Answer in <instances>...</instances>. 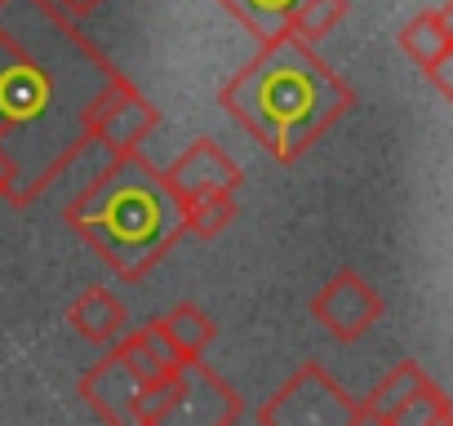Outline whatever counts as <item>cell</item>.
I'll use <instances>...</instances> for the list:
<instances>
[{
    "label": "cell",
    "instance_id": "cell-13",
    "mask_svg": "<svg viewBox=\"0 0 453 426\" xmlns=\"http://www.w3.org/2000/svg\"><path fill=\"white\" fill-rule=\"evenodd\" d=\"M232 223H236V195H200L182 204V236L218 240Z\"/></svg>",
    "mask_w": 453,
    "mask_h": 426
},
{
    "label": "cell",
    "instance_id": "cell-17",
    "mask_svg": "<svg viewBox=\"0 0 453 426\" xmlns=\"http://www.w3.org/2000/svg\"><path fill=\"white\" fill-rule=\"evenodd\" d=\"M54 5H58V10H67L72 19H89V14L103 5V0H54Z\"/></svg>",
    "mask_w": 453,
    "mask_h": 426
},
{
    "label": "cell",
    "instance_id": "cell-2",
    "mask_svg": "<svg viewBox=\"0 0 453 426\" xmlns=\"http://www.w3.org/2000/svg\"><path fill=\"white\" fill-rule=\"evenodd\" d=\"M218 103L272 160L294 164L356 107V89L311 41L285 32L218 89Z\"/></svg>",
    "mask_w": 453,
    "mask_h": 426
},
{
    "label": "cell",
    "instance_id": "cell-14",
    "mask_svg": "<svg viewBox=\"0 0 453 426\" xmlns=\"http://www.w3.org/2000/svg\"><path fill=\"white\" fill-rule=\"evenodd\" d=\"M347 19V0H303V5L294 10V23L289 32H298L303 41H325L338 23Z\"/></svg>",
    "mask_w": 453,
    "mask_h": 426
},
{
    "label": "cell",
    "instance_id": "cell-8",
    "mask_svg": "<svg viewBox=\"0 0 453 426\" xmlns=\"http://www.w3.org/2000/svg\"><path fill=\"white\" fill-rule=\"evenodd\" d=\"M67 324H72V333L85 338L89 346H111V342L129 329V311H125V302H120L111 289L94 285V289H85V293L72 298Z\"/></svg>",
    "mask_w": 453,
    "mask_h": 426
},
{
    "label": "cell",
    "instance_id": "cell-5",
    "mask_svg": "<svg viewBox=\"0 0 453 426\" xmlns=\"http://www.w3.org/2000/svg\"><path fill=\"white\" fill-rule=\"evenodd\" d=\"M263 426H351L360 422L356 399L311 360L303 364L285 386L272 391V399L258 408Z\"/></svg>",
    "mask_w": 453,
    "mask_h": 426
},
{
    "label": "cell",
    "instance_id": "cell-3",
    "mask_svg": "<svg viewBox=\"0 0 453 426\" xmlns=\"http://www.w3.org/2000/svg\"><path fill=\"white\" fill-rule=\"evenodd\" d=\"M63 218L120 280H142L182 240V200L142 151L107 160L67 200Z\"/></svg>",
    "mask_w": 453,
    "mask_h": 426
},
{
    "label": "cell",
    "instance_id": "cell-19",
    "mask_svg": "<svg viewBox=\"0 0 453 426\" xmlns=\"http://www.w3.org/2000/svg\"><path fill=\"white\" fill-rule=\"evenodd\" d=\"M0 200H5V182H0Z\"/></svg>",
    "mask_w": 453,
    "mask_h": 426
},
{
    "label": "cell",
    "instance_id": "cell-11",
    "mask_svg": "<svg viewBox=\"0 0 453 426\" xmlns=\"http://www.w3.org/2000/svg\"><path fill=\"white\" fill-rule=\"evenodd\" d=\"M400 49L426 72V67H435L449 49H453V36H449V27H444V19H440V10H426V14H418V19H409L404 27H400Z\"/></svg>",
    "mask_w": 453,
    "mask_h": 426
},
{
    "label": "cell",
    "instance_id": "cell-7",
    "mask_svg": "<svg viewBox=\"0 0 453 426\" xmlns=\"http://www.w3.org/2000/svg\"><path fill=\"white\" fill-rule=\"evenodd\" d=\"M165 182H169V191L187 204V200H200V195H241L245 173H241V164L226 156L218 142L196 138V142L165 169Z\"/></svg>",
    "mask_w": 453,
    "mask_h": 426
},
{
    "label": "cell",
    "instance_id": "cell-18",
    "mask_svg": "<svg viewBox=\"0 0 453 426\" xmlns=\"http://www.w3.org/2000/svg\"><path fill=\"white\" fill-rule=\"evenodd\" d=\"M440 19H444V27H449V36H453V0H444V5H440Z\"/></svg>",
    "mask_w": 453,
    "mask_h": 426
},
{
    "label": "cell",
    "instance_id": "cell-12",
    "mask_svg": "<svg viewBox=\"0 0 453 426\" xmlns=\"http://www.w3.org/2000/svg\"><path fill=\"white\" fill-rule=\"evenodd\" d=\"M160 324H165L169 342H173V346H178L187 360L204 355V351H209V342L218 338V324H213V316H209V311H200L196 302H182V307H173L169 316H160Z\"/></svg>",
    "mask_w": 453,
    "mask_h": 426
},
{
    "label": "cell",
    "instance_id": "cell-6",
    "mask_svg": "<svg viewBox=\"0 0 453 426\" xmlns=\"http://www.w3.org/2000/svg\"><path fill=\"white\" fill-rule=\"evenodd\" d=\"M387 302L382 293L360 276V271H338L329 276L316 298H311V320L334 338V342H360L378 320H382Z\"/></svg>",
    "mask_w": 453,
    "mask_h": 426
},
{
    "label": "cell",
    "instance_id": "cell-1",
    "mask_svg": "<svg viewBox=\"0 0 453 426\" xmlns=\"http://www.w3.org/2000/svg\"><path fill=\"white\" fill-rule=\"evenodd\" d=\"M111 76L54 0H0V182L14 209L85 160V125Z\"/></svg>",
    "mask_w": 453,
    "mask_h": 426
},
{
    "label": "cell",
    "instance_id": "cell-10",
    "mask_svg": "<svg viewBox=\"0 0 453 426\" xmlns=\"http://www.w3.org/2000/svg\"><path fill=\"white\" fill-rule=\"evenodd\" d=\"M218 5L232 14L254 41L272 45V41H280L289 32L294 10L303 5V0H218Z\"/></svg>",
    "mask_w": 453,
    "mask_h": 426
},
{
    "label": "cell",
    "instance_id": "cell-4",
    "mask_svg": "<svg viewBox=\"0 0 453 426\" xmlns=\"http://www.w3.org/2000/svg\"><path fill=\"white\" fill-rule=\"evenodd\" d=\"M160 125V111L147 94H138V85L129 76H111V85L98 94L94 111H89V125H85V156H103L116 160L125 151H138L151 129Z\"/></svg>",
    "mask_w": 453,
    "mask_h": 426
},
{
    "label": "cell",
    "instance_id": "cell-16",
    "mask_svg": "<svg viewBox=\"0 0 453 426\" xmlns=\"http://www.w3.org/2000/svg\"><path fill=\"white\" fill-rule=\"evenodd\" d=\"M426 80H431V85H435V89H440V94L453 103V49H449L435 67H426Z\"/></svg>",
    "mask_w": 453,
    "mask_h": 426
},
{
    "label": "cell",
    "instance_id": "cell-9",
    "mask_svg": "<svg viewBox=\"0 0 453 426\" xmlns=\"http://www.w3.org/2000/svg\"><path fill=\"white\" fill-rule=\"evenodd\" d=\"M431 377L422 373L418 360H400L365 399H356L360 408V422H373V426H400L404 422V408L413 404V395L426 386Z\"/></svg>",
    "mask_w": 453,
    "mask_h": 426
},
{
    "label": "cell",
    "instance_id": "cell-15",
    "mask_svg": "<svg viewBox=\"0 0 453 426\" xmlns=\"http://www.w3.org/2000/svg\"><path fill=\"white\" fill-rule=\"evenodd\" d=\"M409 422H422V426H444V422H453L449 395H444L435 382H426V386L413 395V404L404 408V422H400V426H409Z\"/></svg>",
    "mask_w": 453,
    "mask_h": 426
}]
</instances>
